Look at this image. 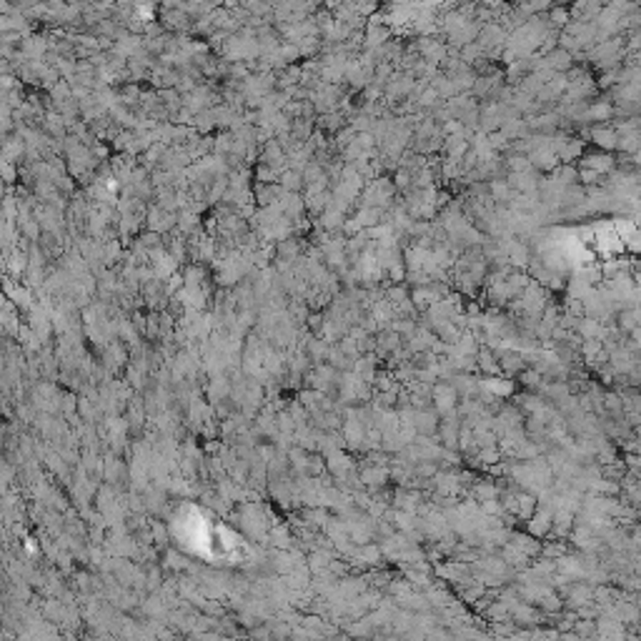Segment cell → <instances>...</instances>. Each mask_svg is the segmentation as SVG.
Here are the masks:
<instances>
[{
	"instance_id": "cell-1",
	"label": "cell",
	"mask_w": 641,
	"mask_h": 641,
	"mask_svg": "<svg viewBox=\"0 0 641 641\" xmlns=\"http://www.w3.org/2000/svg\"><path fill=\"white\" fill-rule=\"evenodd\" d=\"M591 141H594L599 148L614 153V150L619 148V131H616V126H614V123H596V126L591 128Z\"/></svg>"
},
{
	"instance_id": "cell-2",
	"label": "cell",
	"mask_w": 641,
	"mask_h": 641,
	"mask_svg": "<svg viewBox=\"0 0 641 641\" xmlns=\"http://www.w3.org/2000/svg\"><path fill=\"white\" fill-rule=\"evenodd\" d=\"M616 163L619 160H614V155L604 150V153H584L578 168H589V171H596L601 176H609L611 171H616Z\"/></svg>"
},
{
	"instance_id": "cell-3",
	"label": "cell",
	"mask_w": 641,
	"mask_h": 641,
	"mask_svg": "<svg viewBox=\"0 0 641 641\" xmlns=\"http://www.w3.org/2000/svg\"><path fill=\"white\" fill-rule=\"evenodd\" d=\"M544 68H549L551 73H569L574 68V53H569L566 48H554L546 53Z\"/></svg>"
},
{
	"instance_id": "cell-4",
	"label": "cell",
	"mask_w": 641,
	"mask_h": 641,
	"mask_svg": "<svg viewBox=\"0 0 641 641\" xmlns=\"http://www.w3.org/2000/svg\"><path fill=\"white\" fill-rule=\"evenodd\" d=\"M604 11V0H574L571 3V20H596Z\"/></svg>"
},
{
	"instance_id": "cell-5",
	"label": "cell",
	"mask_w": 641,
	"mask_h": 641,
	"mask_svg": "<svg viewBox=\"0 0 641 641\" xmlns=\"http://www.w3.org/2000/svg\"><path fill=\"white\" fill-rule=\"evenodd\" d=\"M554 181H559L561 186H566V188H571V186L578 183V168H574L571 163H564V166H556L554 171Z\"/></svg>"
},
{
	"instance_id": "cell-6",
	"label": "cell",
	"mask_w": 641,
	"mask_h": 641,
	"mask_svg": "<svg viewBox=\"0 0 641 641\" xmlns=\"http://www.w3.org/2000/svg\"><path fill=\"white\" fill-rule=\"evenodd\" d=\"M616 326L621 328V331L629 336L631 331H634L636 326H639V318H636V311L634 309H624L616 313Z\"/></svg>"
}]
</instances>
